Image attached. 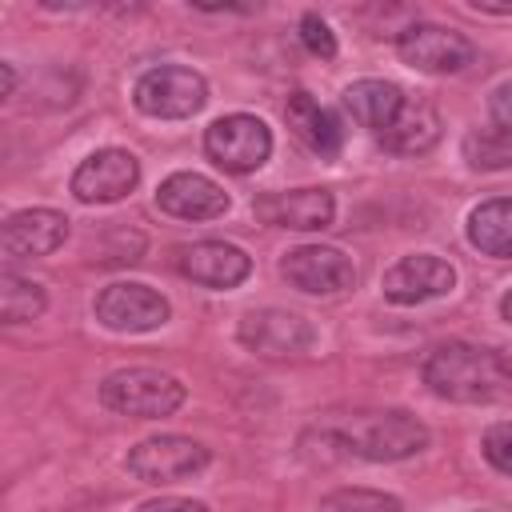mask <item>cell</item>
<instances>
[{
  "label": "cell",
  "mask_w": 512,
  "mask_h": 512,
  "mask_svg": "<svg viewBox=\"0 0 512 512\" xmlns=\"http://www.w3.org/2000/svg\"><path fill=\"white\" fill-rule=\"evenodd\" d=\"M324 508L328 512H400V500L372 492V488H340L324 496Z\"/></svg>",
  "instance_id": "obj_23"
},
{
  "label": "cell",
  "mask_w": 512,
  "mask_h": 512,
  "mask_svg": "<svg viewBox=\"0 0 512 512\" xmlns=\"http://www.w3.org/2000/svg\"><path fill=\"white\" fill-rule=\"evenodd\" d=\"M468 240L484 256H512V196L476 204L468 212Z\"/></svg>",
  "instance_id": "obj_20"
},
{
  "label": "cell",
  "mask_w": 512,
  "mask_h": 512,
  "mask_svg": "<svg viewBox=\"0 0 512 512\" xmlns=\"http://www.w3.org/2000/svg\"><path fill=\"white\" fill-rule=\"evenodd\" d=\"M204 152L224 172H256L272 152V132L260 116L232 112V116H220V120L208 124Z\"/></svg>",
  "instance_id": "obj_5"
},
{
  "label": "cell",
  "mask_w": 512,
  "mask_h": 512,
  "mask_svg": "<svg viewBox=\"0 0 512 512\" xmlns=\"http://www.w3.org/2000/svg\"><path fill=\"white\" fill-rule=\"evenodd\" d=\"M300 40H304V48H308L312 56H320V60H332V56H336V36H332V28H328L316 12H308V16L300 20Z\"/></svg>",
  "instance_id": "obj_25"
},
{
  "label": "cell",
  "mask_w": 512,
  "mask_h": 512,
  "mask_svg": "<svg viewBox=\"0 0 512 512\" xmlns=\"http://www.w3.org/2000/svg\"><path fill=\"white\" fill-rule=\"evenodd\" d=\"M0 72H4V96H12V88H16V68H12V64H0Z\"/></svg>",
  "instance_id": "obj_28"
},
{
  "label": "cell",
  "mask_w": 512,
  "mask_h": 512,
  "mask_svg": "<svg viewBox=\"0 0 512 512\" xmlns=\"http://www.w3.org/2000/svg\"><path fill=\"white\" fill-rule=\"evenodd\" d=\"M284 120L288 128L316 152V156H336L344 144V128L336 120V112H328L324 104H316L308 92H292L284 104Z\"/></svg>",
  "instance_id": "obj_17"
},
{
  "label": "cell",
  "mask_w": 512,
  "mask_h": 512,
  "mask_svg": "<svg viewBox=\"0 0 512 512\" xmlns=\"http://www.w3.org/2000/svg\"><path fill=\"white\" fill-rule=\"evenodd\" d=\"M344 452L364 460H408L428 444V428L408 412H368L352 416L340 432H328Z\"/></svg>",
  "instance_id": "obj_2"
},
{
  "label": "cell",
  "mask_w": 512,
  "mask_h": 512,
  "mask_svg": "<svg viewBox=\"0 0 512 512\" xmlns=\"http://www.w3.org/2000/svg\"><path fill=\"white\" fill-rule=\"evenodd\" d=\"M500 316H504V320L512 324V288H508V292L500 296Z\"/></svg>",
  "instance_id": "obj_29"
},
{
  "label": "cell",
  "mask_w": 512,
  "mask_h": 512,
  "mask_svg": "<svg viewBox=\"0 0 512 512\" xmlns=\"http://www.w3.org/2000/svg\"><path fill=\"white\" fill-rule=\"evenodd\" d=\"M464 160L480 172H496V168H508L512 164V136L500 132V128H480V132H468L464 136Z\"/></svg>",
  "instance_id": "obj_22"
},
{
  "label": "cell",
  "mask_w": 512,
  "mask_h": 512,
  "mask_svg": "<svg viewBox=\"0 0 512 512\" xmlns=\"http://www.w3.org/2000/svg\"><path fill=\"white\" fill-rule=\"evenodd\" d=\"M176 268L204 288H236L252 272V256L224 240H200L176 248Z\"/></svg>",
  "instance_id": "obj_14"
},
{
  "label": "cell",
  "mask_w": 512,
  "mask_h": 512,
  "mask_svg": "<svg viewBox=\"0 0 512 512\" xmlns=\"http://www.w3.org/2000/svg\"><path fill=\"white\" fill-rule=\"evenodd\" d=\"M384 296L392 304H424V300H436V296H448L456 288V268L432 252H416V256H404L396 260L388 272H384Z\"/></svg>",
  "instance_id": "obj_12"
},
{
  "label": "cell",
  "mask_w": 512,
  "mask_h": 512,
  "mask_svg": "<svg viewBox=\"0 0 512 512\" xmlns=\"http://www.w3.org/2000/svg\"><path fill=\"white\" fill-rule=\"evenodd\" d=\"M488 112H492L496 128L512 136V80H508V84H500V88L488 96Z\"/></svg>",
  "instance_id": "obj_26"
},
{
  "label": "cell",
  "mask_w": 512,
  "mask_h": 512,
  "mask_svg": "<svg viewBox=\"0 0 512 512\" xmlns=\"http://www.w3.org/2000/svg\"><path fill=\"white\" fill-rule=\"evenodd\" d=\"M280 276H284L292 288H300V292L332 296V292L352 288L356 268H352V256H344V252L332 248V244H300V248L284 252Z\"/></svg>",
  "instance_id": "obj_9"
},
{
  "label": "cell",
  "mask_w": 512,
  "mask_h": 512,
  "mask_svg": "<svg viewBox=\"0 0 512 512\" xmlns=\"http://www.w3.org/2000/svg\"><path fill=\"white\" fill-rule=\"evenodd\" d=\"M128 472L144 484H176L208 464V448L192 436H152L128 452Z\"/></svg>",
  "instance_id": "obj_6"
},
{
  "label": "cell",
  "mask_w": 512,
  "mask_h": 512,
  "mask_svg": "<svg viewBox=\"0 0 512 512\" xmlns=\"http://www.w3.org/2000/svg\"><path fill=\"white\" fill-rule=\"evenodd\" d=\"M260 224L272 228H300V232H316L328 228L336 216V200L324 188H292V192H268L252 204Z\"/></svg>",
  "instance_id": "obj_15"
},
{
  "label": "cell",
  "mask_w": 512,
  "mask_h": 512,
  "mask_svg": "<svg viewBox=\"0 0 512 512\" xmlns=\"http://www.w3.org/2000/svg\"><path fill=\"white\" fill-rule=\"evenodd\" d=\"M184 396H188V388L160 368H120V372L104 376V384H100V404L120 416H136V420L172 416L184 404Z\"/></svg>",
  "instance_id": "obj_3"
},
{
  "label": "cell",
  "mask_w": 512,
  "mask_h": 512,
  "mask_svg": "<svg viewBox=\"0 0 512 512\" xmlns=\"http://www.w3.org/2000/svg\"><path fill=\"white\" fill-rule=\"evenodd\" d=\"M168 300L148 288V284H132V280H120V284H108L100 288L96 296V320L112 332H152L168 320Z\"/></svg>",
  "instance_id": "obj_10"
},
{
  "label": "cell",
  "mask_w": 512,
  "mask_h": 512,
  "mask_svg": "<svg viewBox=\"0 0 512 512\" xmlns=\"http://www.w3.org/2000/svg\"><path fill=\"white\" fill-rule=\"evenodd\" d=\"M68 240V216L52 212V208H24L12 212L0 228V248L4 260H32V256H48Z\"/></svg>",
  "instance_id": "obj_13"
},
{
  "label": "cell",
  "mask_w": 512,
  "mask_h": 512,
  "mask_svg": "<svg viewBox=\"0 0 512 512\" xmlns=\"http://www.w3.org/2000/svg\"><path fill=\"white\" fill-rule=\"evenodd\" d=\"M156 204L180 220H216L228 212V192L200 172H172L156 188Z\"/></svg>",
  "instance_id": "obj_16"
},
{
  "label": "cell",
  "mask_w": 512,
  "mask_h": 512,
  "mask_svg": "<svg viewBox=\"0 0 512 512\" xmlns=\"http://www.w3.org/2000/svg\"><path fill=\"white\" fill-rule=\"evenodd\" d=\"M484 460H488L496 472L512 476V424H492V428L484 432Z\"/></svg>",
  "instance_id": "obj_24"
},
{
  "label": "cell",
  "mask_w": 512,
  "mask_h": 512,
  "mask_svg": "<svg viewBox=\"0 0 512 512\" xmlns=\"http://www.w3.org/2000/svg\"><path fill=\"white\" fill-rule=\"evenodd\" d=\"M132 100L144 116H160V120H184L196 116L208 104V84L200 72L180 68V64H160L152 72H144L132 88Z\"/></svg>",
  "instance_id": "obj_4"
},
{
  "label": "cell",
  "mask_w": 512,
  "mask_h": 512,
  "mask_svg": "<svg viewBox=\"0 0 512 512\" xmlns=\"http://www.w3.org/2000/svg\"><path fill=\"white\" fill-rule=\"evenodd\" d=\"M396 52L408 68L420 72H460L476 60V48L468 36L444 28V24H412L396 36Z\"/></svg>",
  "instance_id": "obj_8"
},
{
  "label": "cell",
  "mask_w": 512,
  "mask_h": 512,
  "mask_svg": "<svg viewBox=\"0 0 512 512\" xmlns=\"http://www.w3.org/2000/svg\"><path fill=\"white\" fill-rule=\"evenodd\" d=\"M140 180V160L124 148H100L72 172V192L84 204H112L128 196Z\"/></svg>",
  "instance_id": "obj_11"
},
{
  "label": "cell",
  "mask_w": 512,
  "mask_h": 512,
  "mask_svg": "<svg viewBox=\"0 0 512 512\" xmlns=\"http://www.w3.org/2000/svg\"><path fill=\"white\" fill-rule=\"evenodd\" d=\"M404 104H408V96L388 80H356L344 92V108L352 112V120L372 132H384L400 116Z\"/></svg>",
  "instance_id": "obj_18"
},
{
  "label": "cell",
  "mask_w": 512,
  "mask_h": 512,
  "mask_svg": "<svg viewBox=\"0 0 512 512\" xmlns=\"http://www.w3.org/2000/svg\"><path fill=\"white\" fill-rule=\"evenodd\" d=\"M44 304H48V296H44V288L36 280H24L16 272L0 276V316H4V324L32 320V316L44 312Z\"/></svg>",
  "instance_id": "obj_21"
},
{
  "label": "cell",
  "mask_w": 512,
  "mask_h": 512,
  "mask_svg": "<svg viewBox=\"0 0 512 512\" xmlns=\"http://www.w3.org/2000/svg\"><path fill=\"white\" fill-rule=\"evenodd\" d=\"M240 344L256 356H296V352H308L316 344V328L308 316L300 312H288V308H260V312H248L236 328Z\"/></svg>",
  "instance_id": "obj_7"
},
{
  "label": "cell",
  "mask_w": 512,
  "mask_h": 512,
  "mask_svg": "<svg viewBox=\"0 0 512 512\" xmlns=\"http://www.w3.org/2000/svg\"><path fill=\"white\" fill-rule=\"evenodd\" d=\"M508 360L492 348H476L464 340H448L440 344L428 360H424V384L456 404H480L492 400L504 380H508Z\"/></svg>",
  "instance_id": "obj_1"
},
{
  "label": "cell",
  "mask_w": 512,
  "mask_h": 512,
  "mask_svg": "<svg viewBox=\"0 0 512 512\" xmlns=\"http://www.w3.org/2000/svg\"><path fill=\"white\" fill-rule=\"evenodd\" d=\"M136 512H212V508L188 496H156V500H144Z\"/></svg>",
  "instance_id": "obj_27"
},
{
  "label": "cell",
  "mask_w": 512,
  "mask_h": 512,
  "mask_svg": "<svg viewBox=\"0 0 512 512\" xmlns=\"http://www.w3.org/2000/svg\"><path fill=\"white\" fill-rule=\"evenodd\" d=\"M376 140L396 156H420L440 140V116H436V108L408 100L400 108V116L384 132H376Z\"/></svg>",
  "instance_id": "obj_19"
}]
</instances>
